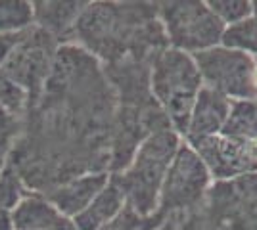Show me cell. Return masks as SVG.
Masks as SVG:
<instances>
[{
    "label": "cell",
    "mask_w": 257,
    "mask_h": 230,
    "mask_svg": "<svg viewBox=\"0 0 257 230\" xmlns=\"http://www.w3.org/2000/svg\"><path fill=\"white\" fill-rule=\"evenodd\" d=\"M181 144L182 136L171 127L158 129L140 142L127 169L113 176L125 192L127 205L140 217L158 213L161 186Z\"/></svg>",
    "instance_id": "cell-1"
},
{
    "label": "cell",
    "mask_w": 257,
    "mask_h": 230,
    "mask_svg": "<svg viewBox=\"0 0 257 230\" xmlns=\"http://www.w3.org/2000/svg\"><path fill=\"white\" fill-rule=\"evenodd\" d=\"M150 87L169 119V127L184 136L196 96L204 87L194 58L171 46L161 50L154 58Z\"/></svg>",
    "instance_id": "cell-2"
},
{
    "label": "cell",
    "mask_w": 257,
    "mask_h": 230,
    "mask_svg": "<svg viewBox=\"0 0 257 230\" xmlns=\"http://www.w3.org/2000/svg\"><path fill=\"white\" fill-rule=\"evenodd\" d=\"M160 22L169 46L190 56L219 46L226 29L202 0L161 2Z\"/></svg>",
    "instance_id": "cell-3"
},
{
    "label": "cell",
    "mask_w": 257,
    "mask_h": 230,
    "mask_svg": "<svg viewBox=\"0 0 257 230\" xmlns=\"http://www.w3.org/2000/svg\"><path fill=\"white\" fill-rule=\"evenodd\" d=\"M202 85L223 94L230 102L257 98L255 60L223 44L194 54Z\"/></svg>",
    "instance_id": "cell-4"
},
{
    "label": "cell",
    "mask_w": 257,
    "mask_h": 230,
    "mask_svg": "<svg viewBox=\"0 0 257 230\" xmlns=\"http://www.w3.org/2000/svg\"><path fill=\"white\" fill-rule=\"evenodd\" d=\"M211 175L190 144L182 140L160 192L158 211L171 213L196 207L211 186Z\"/></svg>",
    "instance_id": "cell-5"
},
{
    "label": "cell",
    "mask_w": 257,
    "mask_h": 230,
    "mask_svg": "<svg viewBox=\"0 0 257 230\" xmlns=\"http://www.w3.org/2000/svg\"><path fill=\"white\" fill-rule=\"evenodd\" d=\"M207 167L213 182H230L257 173V144L215 134L190 144Z\"/></svg>",
    "instance_id": "cell-6"
},
{
    "label": "cell",
    "mask_w": 257,
    "mask_h": 230,
    "mask_svg": "<svg viewBox=\"0 0 257 230\" xmlns=\"http://www.w3.org/2000/svg\"><path fill=\"white\" fill-rule=\"evenodd\" d=\"M228 111H230V100L211 88L202 87L192 106L182 140L186 144H194L215 134H221Z\"/></svg>",
    "instance_id": "cell-7"
},
{
    "label": "cell",
    "mask_w": 257,
    "mask_h": 230,
    "mask_svg": "<svg viewBox=\"0 0 257 230\" xmlns=\"http://www.w3.org/2000/svg\"><path fill=\"white\" fill-rule=\"evenodd\" d=\"M2 69L29 94L31 88L41 87L43 79L48 73V56L43 46L35 43L31 31H27L22 43L14 48V52L4 62Z\"/></svg>",
    "instance_id": "cell-8"
},
{
    "label": "cell",
    "mask_w": 257,
    "mask_h": 230,
    "mask_svg": "<svg viewBox=\"0 0 257 230\" xmlns=\"http://www.w3.org/2000/svg\"><path fill=\"white\" fill-rule=\"evenodd\" d=\"M107 182H109L107 173H88L62 184L48 196V199L64 217L75 219L79 213H83L90 205V201L104 190Z\"/></svg>",
    "instance_id": "cell-9"
},
{
    "label": "cell",
    "mask_w": 257,
    "mask_h": 230,
    "mask_svg": "<svg viewBox=\"0 0 257 230\" xmlns=\"http://www.w3.org/2000/svg\"><path fill=\"white\" fill-rule=\"evenodd\" d=\"M12 217L16 230H77L73 219L64 217L48 197L23 196Z\"/></svg>",
    "instance_id": "cell-10"
},
{
    "label": "cell",
    "mask_w": 257,
    "mask_h": 230,
    "mask_svg": "<svg viewBox=\"0 0 257 230\" xmlns=\"http://www.w3.org/2000/svg\"><path fill=\"white\" fill-rule=\"evenodd\" d=\"M125 207H127L125 192L121 190L117 180L109 176V182L104 186V190L90 201V205L83 213L77 215L73 222L77 230H102Z\"/></svg>",
    "instance_id": "cell-11"
},
{
    "label": "cell",
    "mask_w": 257,
    "mask_h": 230,
    "mask_svg": "<svg viewBox=\"0 0 257 230\" xmlns=\"http://www.w3.org/2000/svg\"><path fill=\"white\" fill-rule=\"evenodd\" d=\"M86 6V2H35V22L50 33H62L77 25Z\"/></svg>",
    "instance_id": "cell-12"
},
{
    "label": "cell",
    "mask_w": 257,
    "mask_h": 230,
    "mask_svg": "<svg viewBox=\"0 0 257 230\" xmlns=\"http://www.w3.org/2000/svg\"><path fill=\"white\" fill-rule=\"evenodd\" d=\"M221 134L257 144V98L230 102V111Z\"/></svg>",
    "instance_id": "cell-13"
},
{
    "label": "cell",
    "mask_w": 257,
    "mask_h": 230,
    "mask_svg": "<svg viewBox=\"0 0 257 230\" xmlns=\"http://www.w3.org/2000/svg\"><path fill=\"white\" fill-rule=\"evenodd\" d=\"M35 23V10L31 2L23 0H0V35L23 33Z\"/></svg>",
    "instance_id": "cell-14"
},
{
    "label": "cell",
    "mask_w": 257,
    "mask_h": 230,
    "mask_svg": "<svg viewBox=\"0 0 257 230\" xmlns=\"http://www.w3.org/2000/svg\"><path fill=\"white\" fill-rule=\"evenodd\" d=\"M223 46L226 48H232L238 52H244V54L257 58V18L251 16L244 22L230 25L225 29L223 35Z\"/></svg>",
    "instance_id": "cell-15"
},
{
    "label": "cell",
    "mask_w": 257,
    "mask_h": 230,
    "mask_svg": "<svg viewBox=\"0 0 257 230\" xmlns=\"http://www.w3.org/2000/svg\"><path fill=\"white\" fill-rule=\"evenodd\" d=\"M207 4L225 27L236 25V23L244 22V20L253 16V2L251 0H211Z\"/></svg>",
    "instance_id": "cell-16"
},
{
    "label": "cell",
    "mask_w": 257,
    "mask_h": 230,
    "mask_svg": "<svg viewBox=\"0 0 257 230\" xmlns=\"http://www.w3.org/2000/svg\"><path fill=\"white\" fill-rule=\"evenodd\" d=\"M27 96L29 94L18 83H14L10 75L0 67V110L18 115L25 108Z\"/></svg>",
    "instance_id": "cell-17"
},
{
    "label": "cell",
    "mask_w": 257,
    "mask_h": 230,
    "mask_svg": "<svg viewBox=\"0 0 257 230\" xmlns=\"http://www.w3.org/2000/svg\"><path fill=\"white\" fill-rule=\"evenodd\" d=\"M23 199V188L14 175V171L4 169L0 175V207L2 209H14Z\"/></svg>",
    "instance_id": "cell-18"
},
{
    "label": "cell",
    "mask_w": 257,
    "mask_h": 230,
    "mask_svg": "<svg viewBox=\"0 0 257 230\" xmlns=\"http://www.w3.org/2000/svg\"><path fill=\"white\" fill-rule=\"evenodd\" d=\"M158 217V215H156ZM156 217H140L139 213H135L133 209L125 207L119 213L115 219L111 220L107 226H104L102 230H150L154 226Z\"/></svg>",
    "instance_id": "cell-19"
},
{
    "label": "cell",
    "mask_w": 257,
    "mask_h": 230,
    "mask_svg": "<svg viewBox=\"0 0 257 230\" xmlns=\"http://www.w3.org/2000/svg\"><path fill=\"white\" fill-rule=\"evenodd\" d=\"M16 134V115L0 110V152H4Z\"/></svg>",
    "instance_id": "cell-20"
},
{
    "label": "cell",
    "mask_w": 257,
    "mask_h": 230,
    "mask_svg": "<svg viewBox=\"0 0 257 230\" xmlns=\"http://www.w3.org/2000/svg\"><path fill=\"white\" fill-rule=\"evenodd\" d=\"M27 31H29V29H27ZM27 31H23V33H14V35H0V67L4 66V62H6L8 56L14 52V48L22 43Z\"/></svg>",
    "instance_id": "cell-21"
},
{
    "label": "cell",
    "mask_w": 257,
    "mask_h": 230,
    "mask_svg": "<svg viewBox=\"0 0 257 230\" xmlns=\"http://www.w3.org/2000/svg\"><path fill=\"white\" fill-rule=\"evenodd\" d=\"M0 230H16V226H14V217H12L10 209L0 207Z\"/></svg>",
    "instance_id": "cell-22"
},
{
    "label": "cell",
    "mask_w": 257,
    "mask_h": 230,
    "mask_svg": "<svg viewBox=\"0 0 257 230\" xmlns=\"http://www.w3.org/2000/svg\"><path fill=\"white\" fill-rule=\"evenodd\" d=\"M4 169H6V161H4V152H0V175L4 173Z\"/></svg>",
    "instance_id": "cell-23"
},
{
    "label": "cell",
    "mask_w": 257,
    "mask_h": 230,
    "mask_svg": "<svg viewBox=\"0 0 257 230\" xmlns=\"http://www.w3.org/2000/svg\"><path fill=\"white\" fill-rule=\"evenodd\" d=\"M255 60V73H253V77H255V90H257V58H253Z\"/></svg>",
    "instance_id": "cell-24"
},
{
    "label": "cell",
    "mask_w": 257,
    "mask_h": 230,
    "mask_svg": "<svg viewBox=\"0 0 257 230\" xmlns=\"http://www.w3.org/2000/svg\"><path fill=\"white\" fill-rule=\"evenodd\" d=\"M253 16H255V18H257V0H255V2H253Z\"/></svg>",
    "instance_id": "cell-25"
}]
</instances>
